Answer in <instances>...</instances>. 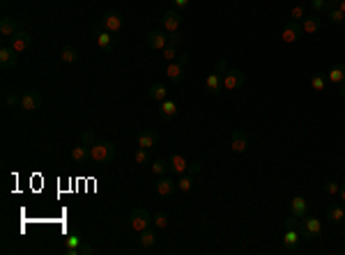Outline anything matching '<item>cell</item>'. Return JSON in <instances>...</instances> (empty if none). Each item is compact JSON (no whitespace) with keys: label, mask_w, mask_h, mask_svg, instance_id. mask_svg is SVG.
<instances>
[{"label":"cell","mask_w":345,"mask_h":255,"mask_svg":"<svg viewBox=\"0 0 345 255\" xmlns=\"http://www.w3.org/2000/svg\"><path fill=\"white\" fill-rule=\"evenodd\" d=\"M113 156H115V147H113V143H108V141H97L90 147V161L94 166H106V163L113 161Z\"/></svg>","instance_id":"cell-1"},{"label":"cell","mask_w":345,"mask_h":255,"mask_svg":"<svg viewBox=\"0 0 345 255\" xmlns=\"http://www.w3.org/2000/svg\"><path fill=\"white\" fill-rule=\"evenodd\" d=\"M97 23H99L104 30H108L111 35H120V33H122V28H125V19H122V14L115 12V9L106 12L99 21H97Z\"/></svg>","instance_id":"cell-2"},{"label":"cell","mask_w":345,"mask_h":255,"mask_svg":"<svg viewBox=\"0 0 345 255\" xmlns=\"http://www.w3.org/2000/svg\"><path fill=\"white\" fill-rule=\"evenodd\" d=\"M129 225H131V230H136V232H143V230L152 228V216H150V212L143 207L133 209L131 212V219H129Z\"/></svg>","instance_id":"cell-3"},{"label":"cell","mask_w":345,"mask_h":255,"mask_svg":"<svg viewBox=\"0 0 345 255\" xmlns=\"http://www.w3.org/2000/svg\"><path fill=\"white\" fill-rule=\"evenodd\" d=\"M92 30H94V35H97V46H99V51L111 53L113 46H115V35H111L108 30H104L99 23H92Z\"/></svg>","instance_id":"cell-4"},{"label":"cell","mask_w":345,"mask_h":255,"mask_svg":"<svg viewBox=\"0 0 345 255\" xmlns=\"http://www.w3.org/2000/svg\"><path fill=\"white\" fill-rule=\"evenodd\" d=\"M304 37V28H302V21H288L286 28H283V33H281V39L286 41V44H295Z\"/></svg>","instance_id":"cell-5"},{"label":"cell","mask_w":345,"mask_h":255,"mask_svg":"<svg viewBox=\"0 0 345 255\" xmlns=\"http://www.w3.org/2000/svg\"><path fill=\"white\" fill-rule=\"evenodd\" d=\"M221 81H223V90H239V87L246 83V76L239 72V69H228L226 74L221 76Z\"/></svg>","instance_id":"cell-6"},{"label":"cell","mask_w":345,"mask_h":255,"mask_svg":"<svg viewBox=\"0 0 345 255\" xmlns=\"http://www.w3.org/2000/svg\"><path fill=\"white\" fill-rule=\"evenodd\" d=\"M179 23H182V14L179 9H168L164 16H161V26H164V33H179Z\"/></svg>","instance_id":"cell-7"},{"label":"cell","mask_w":345,"mask_h":255,"mask_svg":"<svg viewBox=\"0 0 345 255\" xmlns=\"http://www.w3.org/2000/svg\"><path fill=\"white\" fill-rule=\"evenodd\" d=\"M302 232H304L306 237H320L322 235V221L315 219V216L306 214L304 219H302Z\"/></svg>","instance_id":"cell-8"},{"label":"cell","mask_w":345,"mask_h":255,"mask_svg":"<svg viewBox=\"0 0 345 255\" xmlns=\"http://www.w3.org/2000/svg\"><path fill=\"white\" fill-rule=\"evenodd\" d=\"M159 145V131L157 129H143L138 134V147L152 149Z\"/></svg>","instance_id":"cell-9"},{"label":"cell","mask_w":345,"mask_h":255,"mask_svg":"<svg viewBox=\"0 0 345 255\" xmlns=\"http://www.w3.org/2000/svg\"><path fill=\"white\" fill-rule=\"evenodd\" d=\"M30 41H33V37H30L26 30H19V33L9 39V46H12L16 53H26L28 48H30Z\"/></svg>","instance_id":"cell-10"},{"label":"cell","mask_w":345,"mask_h":255,"mask_svg":"<svg viewBox=\"0 0 345 255\" xmlns=\"http://www.w3.org/2000/svg\"><path fill=\"white\" fill-rule=\"evenodd\" d=\"M42 106V94L40 92H26L21 97V110H26V113H35V110H40Z\"/></svg>","instance_id":"cell-11"},{"label":"cell","mask_w":345,"mask_h":255,"mask_svg":"<svg viewBox=\"0 0 345 255\" xmlns=\"http://www.w3.org/2000/svg\"><path fill=\"white\" fill-rule=\"evenodd\" d=\"M230 145H232V152H237V154L246 152V147H249V134H246L244 129H235L232 138H230Z\"/></svg>","instance_id":"cell-12"},{"label":"cell","mask_w":345,"mask_h":255,"mask_svg":"<svg viewBox=\"0 0 345 255\" xmlns=\"http://www.w3.org/2000/svg\"><path fill=\"white\" fill-rule=\"evenodd\" d=\"M147 46L154 48V51H164L168 46V33H161V30H152V33L145 37Z\"/></svg>","instance_id":"cell-13"},{"label":"cell","mask_w":345,"mask_h":255,"mask_svg":"<svg viewBox=\"0 0 345 255\" xmlns=\"http://www.w3.org/2000/svg\"><path fill=\"white\" fill-rule=\"evenodd\" d=\"M69 156H72V161L76 163V166H86V163L90 161V147L83 145V143H79V145H74L72 147Z\"/></svg>","instance_id":"cell-14"},{"label":"cell","mask_w":345,"mask_h":255,"mask_svg":"<svg viewBox=\"0 0 345 255\" xmlns=\"http://www.w3.org/2000/svg\"><path fill=\"white\" fill-rule=\"evenodd\" d=\"M16 33H19L16 19H14V16H2V19H0V35H2L5 39H12Z\"/></svg>","instance_id":"cell-15"},{"label":"cell","mask_w":345,"mask_h":255,"mask_svg":"<svg viewBox=\"0 0 345 255\" xmlns=\"http://www.w3.org/2000/svg\"><path fill=\"white\" fill-rule=\"evenodd\" d=\"M16 62H19V58H16V51H14L12 46H2V48H0V67H2V69H12V67H16Z\"/></svg>","instance_id":"cell-16"},{"label":"cell","mask_w":345,"mask_h":255,"mask_svg":"<svg viewBox=\"0 0 345 255\" xmlns=\"http://www.w3.org/2000/svg\"><path fill=\"white\" fill-rule=\"evenodd\" d=\"M175 188H177V182L171 180V177H159V182H157V193L161 195V198H168V195L175 193Z\"/></svg>","instance_id":"cell-17"},{"label":"cell","mask_w":345,"mask_h":255,"mask_svg":"<svg viewBox=\"0 0 345 255\" xmlns=\"http://www.w3.org/2000/svg\"><path fill=\"white\" fill-rule=\"evenodd\" d=\"M166 76L171 78L172 83H182L184 81V62H168L166 67Z\"/></svg>","instance_id":"cell-18"},{"label":"cell","mask_w":345,"mask_h":255,"mask_svg":"<svg viewBox=\"0 0 345 255\" xmlns=\"http://www.w3.org/2000/svg\"><path fill=\"white\" fill-rule=\"evenodd\" d=\"M306 212H308V202H306L302 195H295V198L290 200V214L297 216L299 221H302V219L306 216Z\"/></svg>","instance_id":"cell-19"},{"label":"cell","mask_w":345,"mask_h":255,"mask_svg":"<svg viewBox=\"0 0 345 255\" xmlns=\"http://www.w3.org/2000/svg\"><path fill=\"white\" fill-rule=\"evenodd\" d=\"M168 168H171V173H175V175H184L186 168H189V161H186L182 154H171V159H168Z\"/></svg>","instance_id":"cell-20"},{"label":"cell","mask_w":345,"mask_h":255,"mask_svg":"<svg viewBox=\"0 0 345 255\" xmlns=\"http://www.w3.org/2000/svg\"><path fill=\"white\" fill-rule=\"evenodd\" d=\"M221 87H223V81H221V74H210L205 78V92L207 94H212V97H216V94L221 92Z\"/></svg>","instance_id":"cell-21"},{"label":"cell","mask_w":345,"mask_h":255,"mask_svg":"<svg viewBox=\"0 0 345 255\" xmlns=\"http://www.w3.org/2000/svg\"><path fill=\"white\" fill-rule=\"evenodd\" d=\"M302 28H304V35H315L322 28V19H320L318 14H311V16H306L302 21Z\"/></svg>","instance_id":"cell-22"},{"label":"cell","mask_w":345,"mask_h":255,"mask_svg":"<svg viewBox=\"0 0 345 255\" xmlns=\"http://www.w3.org/2000/svg\"><path fill=\"white\" fill-rule=\"evenodd\" d=\"M283 249L290 251V253L299 249V230L297 228L286 230V235H283Z\"/></svg>","instance_id":"cell-23"},{"label":"cell","mask_w":345,"mask_h":255,"mask_svg":"<svg viewBox=\"0 0 345 255\" xmlns=\"http://www.w3.org/2000/svg\"><path fill=\"white\" fill-rule=\"evenodd\" d=\"M177 113H179L177 101H172V99L161 101V117H164V120H175Z\"/></svg>","instance_id":"cell-24"},{"label":"cell","mask_w":345,"mask_h":255,"mask_svg":"<svg viewBox=\"0 0 345 255\" xmlns=\"http://www.w3.org/2000/svg\"><path fill=\"white\" fill-rule=\"evenodd\" d=\"M327 81L334 83V85L345 83V65H334V67L329 69V74H327Z\"/></svg>","instance_id":"cell-25"},{"label":"cell","mask_w":345,"mask_h":255,"mask_svg":"<svg viewBox=\"0 0 345 255\" xmlns=\"http://www.w3.org/2000/svg\"><path fill=\"white\" fill-rule=\"evenodd\" d=\"M327 219L334 223V225H339V223L345 221V209L341 205H329L327 207Z\"/></svg>","instance_id":"cell-26"},{"label":"cell","mask_w":345,"mask_h":255,"mask_svg":"<svg viewBox=\"0 0 345 255\" xmlns=\"http://www.w3.org/2000/svg\"><path fill=\"white\" fill-rule=\"evenodd\" d=\"M140 246H143V249H152L154 244H157V230L154 228H147V230H143V232H140Z\"/></svg>","instance_id":"cell-27"},{"label":"cell","mask_w":345,"mask_h":255,"mask_svg":"<svg viewBox=\"0 0 345 255\" xmlns=\"http://www.w3.org/2000/svg\"><path fill=\"white\" fill-rule=\"evenodd\" d=\"M150 97H152L154 101H166L168 99V90L166 85H161V83H152V87H150Z\"/></svg>","instance_id":"cell-28"},{"label":"cell","mask_w":345,"mask_h":255,"mask_svg":"<svg viewBox=\"0 0 345 255\" xmlns=\"http://www.w3.org/2000/svg\"><path fill=\"white\" fill-rule=\"evenodd\" d=\"M60 60L65 62V65H74V62H79V51L74 46H65L60 51Z\"/></svg>","instance_id":"cell-29"},{"label":"cell","mask_w":345,"mask_h":255,"mask_svg":"<svg viewBox=\"0 0 345 255\" xmlns=\"http://www.w3.org/2000/svg\"><path fill=\"white\" fill-rule=\"evenodd\" d=\"M152 228L154 230H166L168 228V214L166 212H157L152 216Z\"/></svg>","instance_id":"cell-30"},{"label":"cell","mask_w":345,"mask_h":255,"mask_svg":"<svg viewBox=\"0 0 345 255\" xmlns=\"http://www.w3.org/2000/svg\"><path fill=\"white\" fill-rule=\"evenodd\" d=\"M193 186V175L184 173V175H179V182H177V188L182 191V193H189Z\"/></svg>","instance_id":"cell-31"},{"label":"cell","mask_w":345,"mask_h":255,"mask_svg":"<svg viewBox=\"0 0 345 255\" xmlns=\"http://www.w3.org/2000/svg\"><path fill=\"white\" fill-rule=\"evenodd\" d=\"M327 85V74H313L311 76V87L315 92H322Z\"/></svg>","instance_id":"cell-32"},{"label":"cell","mask_w":345,"mask_h":255,"mask_svg":"<svg viewBox=\"0 0 345 255\" xmlns=\"http://www.w3.org/2000/svg\"><path fill=\"white\" fill-rule=\"evenodd\" d=\"M150 168H152V173L157 175V177H164V175L168 173V161H164V159H157V161H152V166H150Z\"/></svg>","instance_id":"cell-33"},{"label":"cell","mask_w":345,"mask_h":255,"mask_svg":"<svg viewBox=\"0 0 345 255\" xmlns=\"http://www.w3.org/2000/svg\"><path fill=\"white\" fill-rule=\"evenodd\" d=\"M327 19L332 21L334 26H339V23H343V21H345V14L341 12L339 7H334V9H327Z\"/></svg>","instance_id":"cell-34"},{"label":"cell","mask_w":345,"mask_h":255,"mask_svg":"<svg viewBox=\"0 0 345 255\" xmlns=\"http://www.w3.org/2000/svg\"><path fill=\"white\" fill-rule=\"evenodd\" d=\"M308 14H306V7L304 5H295L290 9V21H304Z\"/></svg>","instance_id":"cell-35"},{"label":"cell","mask_w":345,"mask_h":255,"mask_svg":"<svg viewBox=\"0 0 345 255\" xmlns=\"http://www.w3.org/2000/svg\"><path fill=\"white\" fill-rule=\"evenodd\" d=\"M177 51H179L177 46H171V44H168V46L161 51V58H164L166 62H175L177 60Z\"/></svg>","instance_id":"cell-36"},{"label":"cell","mask_w":345,"mask_h":255,"mask_svg":"<svg viewBox=\"0 0 345 255\" xmlns=\"http://www.w3.org/2000/svg\"><path fill=\"white\" fill-rule=\"evenodd\" d=\"M133 161L138 163V166H147L150 163V154H147L145 147H138L136 149V154H133Z\"/></svg>","instance_id":"cell-37"},{"label":"cell","mask_w":345,"mask_h":255,"mask_svg":"<svg viewBox=\"0 0 345 255\" xmlns=\"http://www.w3.org/2000/svg\"><path fill=\"white\" fill-rule=\"evenodd\" d=\"M81 143H83V145H87V147H92L94 143H97V138H94V131H90V129H87V131H83V134H81Z\"/></svg>","instance_id":"cell-38"},{"label":"cell","mask_w":345,"mask_h":255,"mask_svg":"<svg viewBox=\"0 0 345 255\" xmlns=\"http://www.w3.org/2000/svg\"><path fill=\"white\" fill-rule=\"evenodd\" d=\"M168 44L179 48L182 44H184V35H182V33H171V35H168Z\"/></svg>","instance_id":"cell-39"},{"label":"cell","mask_w":345,"mask_h":255,"mask_svg":"<svg viewBox=\"0 0 345 255\" xmlns=\"http://www.w3.org/2000/svg\"><path fill=\"white\" fill-rule=\"evenodd\" d=\"M2 101H5V106H21V97L19 94H12V92H7L5 97H2Z\"/></svg>","instance_id":"cell-40"},{"label":"cell","mask_w":345,"mask_h":255,"mask_svg":"<svg viewBox=\"0 0 345 255\" xmlns=\"http://www.w3.org/2000/svg\"><path fill=\"white\" fill-rule=\"evenodd\" d=\"M311 7L315 12H327L329 9V0H311Z\"/></svg>","instance_id":"cell-41"},{"label":"cell","mask_w":345,"mask_h":255,"mask_svg":"<svg viewBox=\"0 0 345 255\" xmlns=\"http://www.w3.org/2000/svg\"><path fill=\"white\" fill-rule=\"evenodd\" d=\"M325 188H327V193H329V195H336V193L341 191V184H339L336 180H329V182L325 184Z\"/></svg>","instance_id":"cell-42"},{"label":"cell","mask_w":345,"mask_h":255,"mask_svg":"<svg viewBox=\"0 0 345 255\" xmlns=\"http://www.w3.org/2000/svg\"><path fill=\"white\" fill-rule=\"evenodd\" d=\"M83 244V239H81L79 235H72V237H67V246L65 249H76V246H81Z\"/></svg>","instance_id":"cell-43"},{"label":"cell","mask_w":345,"mask_h":255,"mask_svg":"<svg viewBox=\"0 0 345 255\" xmlns=\"http://www.w3.org/2000/svg\"><path fill=\"white\" fill-rule=\"evenodd\" d=\"M228 69H230V67H228V62H226V60H216V62H214V72H216V74L223 76Z\"/></svg>","instance_id":"cell-44"},{"label":"cell","mask_w":345,"mask_h":255,"mask_svg":"<svg viewBox=\"0 0 345 255\" xmlns=\"http://www.w3.org/2000/svg\"><path fill=\"white\" fill-rule=\"evenodd\" d=\"M200 170H203L200 161H189V168H186V173H189V175H193V177H196V175H198Z\"/></svg>","instance_id":"cell-45"},{"label":"cell","mask_w":345,"mask_h":255,"mask_svg":"<svg viewBox=\"0 0 345 255\" xmlns=\"http://www.w3.org/2000/svg\"><path fill=\"white\" fill-rule=\"evenodd\" d=\"M299 225H302V221H299L297 216H288L286 219V230H290V228H299Z\"/></svg>","instance_id":"cell-46"},{"label":"cell","mask_w":345,"mask_h":255,"mask_svg":"<svg viewBox=\"0 0 345 255\" xmlns=\"http://www.w3.org/2000/svg\"><path fill=\"white\" fill-rule=\"evenodd\" d=\"M171 2H172V7H175V9H179V12L191 5V0H171Z\"/></svg>","instance_id":"cell-47"},{"label":"cell","mask_w":345,"mask_h":255,"mask_svg":"<svg viewBox=\"0 0 345 255\" xmlns=\"http://www.w3.org/2000/svg\"><path fill=\"white\" fill-rule=\"evenodd\" d=\"M339 195H341V200L345 202V184H341V191H339Z\"/></svg>","instance_id":"cell-48"},{"label":"cell","mask_w":345,"mask_h":255,"mask_svg":"<svg viewBox=\"0 0 345 255\" xmlns=\"http://www.w3.org/2000/svg\"><path fill=\"white\" fill-rule=\"evenodd\" d=\"M339 9L345 14V0H339Z\"/></svg>","instance_id":"cell-49"},{"label":"cell","mask_w":345,"mask_h":255,"mask_svg":"<svg viewBox=\"0 0 345 255\" xmlns=\"http://www.w3.org/2000/svg\"><path fill=\"white\" fill-rule=\"evenodd\" d=\"M339 92H341V97L345 99V83H341V90H339Z\"/></svg>","instance_id":"cell-50"}]
</instances>
